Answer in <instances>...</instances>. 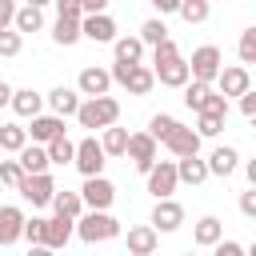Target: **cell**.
I'll list each match as a JSON object with an SVG mask.
<instances>
[{"label": "cell", "mask_w": 256, "mask_h": 256, "mask_svg": "<svg viewBox=\"0 0 256 256\" xmlns=\"http://www.w3.org/2000/svg\"><path fill=\"white\" fill-rule=\"evenodd\" d=\"M124 156L132 160L136 172L148 176V168L156 164V140H152L148 132H128V148H124Z\"/></svg>", "instance_id": "cell-8"}, {"label": "cell", "mask_w": 256, "mask_h": 256, "mask_svg": "<svg viewBox=\"0 0 256 256\" xmlns=\"http://www.w3.org/2000/svg\"><path fill=\"white\" fill-rule=\"evenodd\" d=\"M28 256H56V252L44 248V244H28Z\"/></svg>", "instance_id": "cell-50"}, {"label": "cell", "mask_w": 256, "mask_h": 256, "mask_svg": "<svg viewBox=\"0 0 256 256\" xmlns=\"http://www.w3.org/2000/svg\"><path fill=\"white\" fill-rule=\"evenodd\" d=\"M80 8H84V16H100V12H108V0H80Z\"/></svg>", "instance_id": "cell-48"}, {"label": "cell", "mask_w": 256, "mask_h": 256, "mask_svg": "<svg viewBox=\"0 0 256 256\" xmlns=\"http://www.w3.org/2000/svg\"><path fill=\"white\" fill-rule=\"evenodd\" d=\"M204 164H208V176H220V180H224V176H232V172L240 168V152H236L232 144H220V148H212V156H208Z\"/></svg>", "instance_id": "cell-16"}, {"label": "cell", "mask_w": 256, "mask_h": 256, "mask_svg": "<svg viewBox=\"0 0 256 256\" xmlns=\"http://www.w3.org/2000/svg\"><path fill=\"white\" fill-rule=\"evenodd\" d=\"M28 4H32V8H44V4H52V0H28Z\"/></svg>", "instance_id": "cell-52"}, {"label": "cell", "mask_w": 256, "mask_h": 256, "mask_svg": "<svg viewBox=\"0 0 256 256\" xmlns=\"http://www.w3.org/2000/svg\"><path fill=\"white\" fill-rule=\"evenodd\" d=\"M80 200H84V208H88V212H108V208H112V200H116V184H112V180H104V176H88V180H84V188H80Z\"/></svg>", "instance_id": "cell-6"}, {"label": "cell", "mask_w": 256, "mask_h": 256, "mask_svg": "<svg viewBox=\"0 0 256 256\" xmlns=\"http://www.w3.org/2000/svg\"><path fill=\"white\" fill-rule=\"evenodd\" d=\"M184 256H196V252H184Z\"/></svg>", "instance_id": "cell-53"}, {"label": "cell", "mask_w": 256, "mask_h": 256, "mask_svg": "<svg viewBox=\"0 0 256 256\" xmlns=\"http://www.w3.org/2000/svg\"><path fill=\"white\" fill-rule=\"evenodd\" d=\"M20 240H28V244H44V216H24V232H20Z\"/></svg>", "instance_id": "cell-39"}, {"label": "cell", "mask_w": 256, "mask_h": 256, "mask_svg": "<svg viewBox=\"0 0 256 256\" xmlns=\"http://www.w3.org/2000/svg\"><path fill=\"white\" fill-rule=\"evenodd\" d=\"M76 236V220H60V216H52V220H44V248H52V252H60L68 240Z\"/></svg>", "instance_id": "cell-20"}, {"label": "cell", "mask_w": 256, "mask_h": 256, "mask_svg": "<svg viewBox=\"0 0 256 256\" xmlns=\"http://www.w3.org/2000/svg\"><path fill=\"white\" fill-rule=\"evenodd\" d=\"M12 16H16V0H0V32L12 28Z\"/></svg>", "instance_id": "cell-46"}, {"label": "cell", "mask_w": 256, "mask_h": 256, "mask_svg": "<svg viewBox=\"0 0 256 256\" xmlns=\"http://www.w3.org/2000/svg\"><path fill=\"white\" fill-rule=\"evenodd\" d=\"M200 140H216L224 132V116H212V112H196V128H192Z\"/></svg>", "instance_id": "cell-34"}, {"label": "cell", "mask_w": 256, "mask_h": 256, "mask_svg": "<svg viewBox=\"0 0 256 256\" xmlns=\"http://www.w3.org/2000/svg\"><path fill=\"white\" fill-rule=\"evenodd\" d=\"M176 124H180L176 116H168V112H156V116L148 120V136H152L156 144H164V140H168V132H172Z\"/></svg>", "instance_id": "cell-37"}, {"label": "cell", "mask_w": 256, "mask_h": 256, "mask_svg": "<svg viewBox=\"0 0 256 256\" xmlns=\"http://www.w3.org/2000/svg\"><path fill=\"white\" fill-rule=\"evenodd\" d=\"M108 88H112L108 68H100V64L80 68V76H76V92H80L84 100H92V96H108Z\"/></svg>", "instance_id": "cell-10"}, {"label": "cell", "mask_w": 256, "mask_h": 256, "mask_svg": "<svg viewBox=\"0 0 256 256\" xmlns=\"http://www.w3.org/2000/svg\"><path fill=\"white\" fill-rule=\"evenodd\" d=\"M100 148H104V156H124V148H128V128H104V136H100Z\"/></svg>", "instance_id": "cell-29"}, {"label": "cell", "mask_w": 256, "mask_h": 256, "mask_svg": "<svg viewBox=\"0 0 256 256\" xmlns=\"http://www.w3.org/2000/svg\"><path fill=\"white\" fill-rule=\"evenodd\" d=\"M152 80H160L164 88H184V84H188V60L176 56V60H168V64H156V68H152Z\"/></svg>", "instance_id": "cell-17"}, {"label": "cell", "mask_w": 256, "mask_h": 256, "mask_svg": "<svg viewBox=\"0 0 256 256\" xmlns=\"http://www.w3.org/2000/svg\"><path fill=\"white\" fill-rule=\"evenodd\" d=\"M112 52H116V64H140L144 44H140L136 36H116V40H112Z\"/></svg>", "instance_id": "cell-27"}, {"label": "cell", "mask_w": 256, "mask_h": 256, "mask_svg": "<svg viewBox=\"0 0 256 256\" xmlns=\"http://www.w3.org/2000/svg\"><path fill=\"white\" fill-rule=\"evenodd\" d=\"M28 144L24 124H0V152H20Z\"/></svg>", "instance_id": "cell-30"}, {"label": "cell", "mask_w": 256, "mask_h": 256, "mask_svg": "<svg viewBox=\"0 0 256 256\" xmlns=\"http://www.w3.org/2000/svg\"><path fill=\"white\" fill-rule=\"evenodd\" d=\"M16 164H20L24 176H40V172H48V152H44V144H24V148L16 152Z\"/></svg>", "instance_id": "cell-21"}, {"label": "cell", "mask_w": 256, "mask_h": 256, "mask_svg": "<svg viewBox=\"0 0 256 256\" xmlns=\"http://www.w3.org/2000/svg\"><path fill=\"white\" fill-rule=\"evenodd\" d=\"M76 236L84 240V244H100V240H116L120 236V220L112 216V212H80L76 216Z\"/></svg>", "instance_id": "cell-2"}, {"label": "cell", "mask_w": 256, "mask_h": 256, "mask_svg": "<svg viewBox=\"0 0 256 256\" xmlns=\"http://www.w3.org/2000/svg\"><path fill=\"white\" fill-rule=\"evenodd\" d=\"M24 232V212L16 204H4L0 208V244H16Z\"/></svg>", "instance_id": "cell-22"}, {"label": "cell", "mask_w": 256, "mask_h": 256, "mask_svg": "<svg viewBox=\"0 0 256 256\" xmlns=\"http://www.w3.org/2000/svg\"><path fill=\"white\" fill-rule=\"evenodd\" d=\"M208 96H212V84H196V80H188V84H184V104H188L192 112H204Z\"/></svg>", "instance_id": "cell-36"}, {"label": "cell", "mask_w": 256, "mask_h": 256, "mask_svg": "<svg viewBox=\"0 0 256 256\" xmlns=\"http://www.w3.org/2000/svg\"><path fill=\"white\" fill-rule=\"evenodd\" d=\"M72 164H76V168H80V176L88 180V176H104L108 156H104V148H100V140H96V136H84V140L76 144V152H72Z\"/></svg>", "instance_id": "cell-4"}, {"label": "cell", "mask_w": 256, "mask_h": 256, "mask_svg": "<svg viewBox=\"0 0 256 256\" xmlns=\"http://www.w3.org/2000/svg\"><path fill=\"white\" fill-rule=\"evenodd\" d=\"M52 212H56L60 220H76V216L84 212V200H80V192H68V188L60 192V188H56V196H52Z\"/></svg>", "instance_id": "cell-25"}, {"label": "cell", "mask_w": 256, "mask_h": 256, "mask_svg": "<svg viewBox=\"0 0 256 256\" xmlns=\"http://www.w3.org/2000/svg\"><path fill=\"white\" fill-rule=\"evenodd\" d=\"M236 100H240V112H244V116L252 120V116H256V92L248 88V92H244V96H236Z\"/></svg>", "instance_id": "cell-47"}, {"label": "cell", "mask_w": 256, "mask_h": 256, "mask_svg": "<svg viewBox=\"0 0 256 256\" xmlns=\"http://www.w3.org/2000/svg\"><path fill=\"white\" fill-rule=\"evenodd\" d=\"M156 232H176L180 224H184V208L176 204V200H156V208H152V220H148Z\"/></svg>", "instance_id": "cell-15"}, {"label": "cell", "mask_w": 256, "mask_h": 256, "mask_svg": "<svg viewBox=\"0 0 256 256\" xmlns=\"http://www.w3.org/2000/svg\"><path fill=\"white\" fill-rule=\"evenodd\" d=\"M24 132L32 136V144H48V140L64 136V120H60V116H52V112H48V116L40 112V116H32V128H24Z\"/></svg>", "instance_id": "cell-19"}, {"label": "cell", "mask_w": 256, "mask_h": 256, "mask_svg": "<svg viewBox=\"0 0 256 256\" xmlns=\"http://www.w3.org/2000/svg\"><path fill=\"white\" fill-rule=\"evenodd\" d=\"M76 120H80V128H112L116 120H120V100L116 96H92V100H80V108H76Z\"/></svg>", "instance_id": "cell-1"}, {"label": "cell", "mask_w": 256, "mask_h": 256, "mask_svg": "<svg viewBox=\"0 0 256 256\" xmlns=\"http://www.w3.org/2000/svg\"><path fill=\"white\" fill-rule=\"evenodd\" d=\"M212 88H216L224 100H232V96H244V92L252 88V72H248L244 64H228V68H220V72H216Z\"/></svg>", "instance_id": "cell-5"}, {"label": "cell", "mask_w": 256, "mask_h": 256, "mask_svg": "<svg viewBox=\"0 0 256 256\" xmlns=\"http://www.w3.org/2000/svg\"><path fill=\"white\" fill-rule=\"evenodd\" d=\"M44 28V12L40 8H32V4H24V8H16V16H12V32H40Z\"/></svg>", "instance_id": "cell-26"}, {"label": "cell", "mask_w": 256, "mask_h": 256, "mask_svg": "<svg viewBox=\"0 0 256 256\" xmlns=\"http://www.w3.org/2000/svg\"><path fill=\"white\" fill-rule=\"evenodd\" d=\"M240 212L252 220L256 216V188H248V192H240Z\"/></svg>", "instance_id": "cell-45"}, {"label": "cell", "mask_w": 256, "mask_h": 256, "mask_svg": "<svg viewBox=\"0 0 256 256\" xmlns=\"http://www.w3.org/2000/svg\"><path fill=\"white\" fill-rule=\"evenodd\" d=\"M240 64H256V28H244L240 32Z\"/></svg>", "instance_id": "cell-38"}, {"label": "cell", "mask_w": 256, "mask_h": 256, "mask_svg": "<svg viewBox=\"0 0 256 256\" xmlns=\"http://www.w3.org/2000/svg\"><path fill=\"white\" fill-rule=\"evenodd\" d=\"M164 148L176 156V160H184V156H200V136L188 128V124H176L172 132H168V140H164Z\"/></svg>", "instance_id": "cell-13"}, {"label": "cell", "mask_w": 256, "mask_h": 256, "mask_svg": "<svg viewBox=\"0 0 256 256\" xmlns=\"http://www.w3.org/2000/svg\"><path fill=\"white\" fill-rule=\"evenodd\" d=\"M52 4H56V16H60V20H84L80 0H52Z\"/></svg>", "instance_id": "cell-43"}, {"label": "cell", "mask_w": 256, "mask_h": 256, "mask_svg": "<svg viewBox=\"0 0 256 256\" xmlns=\"http://www.w3.org/2000/svg\"><path fill=\"white\" fill-rule=\"evenodd\" d=\"M208 12H212L208 0H180V8H176V16H180L184 24H204Z\"/></svg>", "instance_id": "cell-31"}, {"label": "cell", "mask_w": 256, "mask_h": 256, "mask_svg": "<svg viewBox=\"0 0 256 256\" xmlns=\"http://www.w3.org/2000/svg\"><path fill=\"white\" fill-rule=\"evenodd\" d=\"M208 4H212V0H208Z\"/></svg>", "instance_id": "cell-54"}, {"label": "cell", "mask_w": 256, "mask_h": 256, "mask_svg": "<svg viewBox=\"0 0 256 256\" xmlns=\"http://www.w3.org/2000/svg\"><path fill=\"white\" fill-rule=\"evenodd\" d=\"M176 56H180V48H176V40L168 36V40H160V44L152 48V68H156V64H168V60H176Z\"/></svg>", "instance_id": "cell-40"}, {"label": "cell", "mask_w": 256, "mask_h": 256, "mask_svg": "<svg viewBox=\"0 0 256 256\" xmlns=\"http://www.w3.org/2000/svg\"><path fill=\"white\" fill-rule=\"evenodd\" d=\"M24 180V172H20V164L16 160H0V184H8V188H16Z\"/></svg>", "instance_id": "cell-42"}, {"label": "cell", "mask_w": 256, "mask_h": 256, "mask_svg": "<svg viewBox=\"0 0 256 256\" xmlns=\"http://www.w3.org/2000/svg\"><path fill=\"white\" fill-rule=\"evenodd\" d=\"M212 256H244V244H236V240H220V244H212Z\"/></svg>", "instance_id": "cell-44"}, {"label": "cell", "mask_w": 256, "mask_h": 256, "mask_svg": "<svg viewBox=\"0 0 256 256\" xmlns=\"http://www.w3.org/2000/svg\"><path fill=\"white\" fill-rule=\"evenodd\" d=\"M148 4H152V8L160 12V20H164L168 12H176V8H180V0H148Z\"/></svg>", "instance_id": "cell-49"}, {"label": "cell", "mask_w": 256, "mask_h": 256, "mask_svg": "<svg viewBox=\"0 0 256 256\" xmlns=\"http://www.w3.org/2000/svg\"><path fill=\"white\" fill-rule=\"evenodd\" d=\"M44 104L52 108V116H76V108H80V92L76 88H68V84H56L48 96H44Z\"/></svg>", "instance_id": "cell-14"}, {"label": "cell", "mask_w": 256, "mask_h": 256, "mask_svg": "<svg viewBox=\"0 0 256 256\" xmlns=\"http://www.w3.org/2000/svg\"><path fill=\"white\" fill-rule=\"evenodd\" d=\"M20 48H24V36L12 32V28H4L0 32V56H20Z\"/></svg>", "instance_id": "cell-41"}, {"label": "cell", "mask_w": 256, "mask_h": 256, "mask_svg": "<svg viewBox=\"0 0 256 256\" xmlns=\"http://www.w3.org/2000/svg\"><path fill=\"white\" fill-rule=\"evenodd\" d=\"M44 152H48V164H72L76 144H72L68 136H56V140H48V144H44Z\"/></svg>", "instance_id": "cell-35"}, {"label": "cell", "mask_w": 256, "mask_h": 256, "mask_svg": "<svg viewBox=\"0 0 256 256\" xmlns=\"http://www.w3.org/2000/svg\"><path fill=\"white\" fill-rule=\"evenodd\" d=\"M136 40H140L144 48H156L160 40H168V28H164V20H160V16L144 20V24H140V36H136Z\"/></svg>", "instance_id": "cell-33"}, {"label": "cell", "mask_w": 256, "mask_h": 256, "mask_svg": "<svg viewBox=\"0 0 256 256\" xmlns=\"http://www.w3.org/2000/svg\"><path fill=\"white\" fill-rule=\"evenodd\" d=\"M8 104H12V88L0 80V108H8Z\"/></svg>", "instance_id": "cell-51"}, {"label": "cell", "mask_w": 256, "mask_h": 256, "mask_svg": "<svg viewBox=\"0 0 256 256\" xmlns=\"http://www.w3.org/2000/svg\"><path fill=\"white\" fill-rule=\"evenodd\" d=\"M176 180L180 184H204L208 180V164L200 160V156H184V160H176Z\"/></svg>", "instance_id": "cell-24"}, {"label": "cell", "mask_w": 256, "mask_h": 256, "mask_svg": "<svg viewBox=\"0 0 256 256\" xmlns=\"http://www.w3.org/2000/svg\"><path fill=\"white\" fill-rule=\"evenodd\" d=\"M80 36L92 40V44H112V40H116V20H112L108 12L84 16V20H80Z\"/></svg>", "instance_id": "cell-12"}, {"label": "cell", "mask_w": 256, "mask_h": 256, "mask_svg": "<svg viewBox=\"0 0 256 256\" xmlns=\"http://www.w3.org/2000/svg\"><path fill=\"white\" fill-rule=\"evenodd\" d=\"M192 240H196L200 248L220 244V240H224V224H220V216H200V220H196V228H192Z\"/></svg>", "instance_id": "cell-23"}, {"label": "cell", "mask_w": 256, "mask_h": 256, "mask_svg": "<svg viewBox=\"0 0 256 256\" xmlns=\"http://www.w3.org/2000/svg\"><path fill=\"white\" fill-rule=\"evenodd\" d=\"M176 160H156L152 168H148V192H152V200H172V192H176Z\"/></svg>", "instance_id": "cell-7"}, {"label": "cell", "mask_w": 256, "mask_h": 256, "mask_svg": "<svg viewBox=\"0 0 256 256\" xmlns=\"http://www.w3.org/2000/svg\"><path fill=\"white\" fill-rule=\"evenodd\" d=\"M52 40H56L60 48H72V44L80 40V20H60V16H56V24H52Z\"/></svg>", "instance_id": "cell-32"}, {"label": "cell", "mask_w": 256, "mask_h": 256, "mask_svg": "<svg viewBox=\"0 0 256 256\" xmlns=\"http://www.w3.org/2000/svg\"><path fill=\"white\" fill-rule=\"evenodd\" d=\"M20 120H32V116H40V108H44V96L36 92V88H12V104H8Z\"/></svg>", "instance_id": "cell-18"}, {"label": "cell", "mask_w": 256, "mask_h": 256, "mask_svg": "<svg viewBox=\"0 0 256 256\" xmlns=\"http://www.w3.org/2000/svg\"><path fill=\"white\" fill-rule=\"evenodd\" d=\"M124 88H128L132 96H148V92L156 88V80H152V68H148V64H136V68L124 76Z\"/></svg>", "instance_id": "cell-28"}, {"label": "cell", "mask_w": 256, "mask_h": 256, "mask_svg": "<svg viewBox=\"0 0 256 256\" xmlns=\"http://www.w3.org/2000/svg\"><path fill=\"white\" fill-rule=\"evenodd\" d=\"M16 192H20L32 208H44V204H52V196H56V180H52L48 172H40V176H24V180L16 184Z\"/></svg>", "instance_id": "cell-9"}, {"label": "cell", "mask_w": 256, "mask_h": 256, "mask_svg": "<svg viewBox=\"0 0 256 256\" xmlns=\"http://www.w3.org/2000/svg\"><path fill=\"white\" fill-rule=\"evenodd\" d=\"M156 244H160V232H156L152 224H136V228H128V236H124L128 256H156Z\"/></svg>", "instance_id": "cell-11"}, {"label": "cell", "mask_w": 256, "mask_h": 256, "mask_svg": "<svg viewBox=\"0 0 256 256\" xmlns=\"http://www.w3.org/2000/svg\"><path fill=\"white\" fill-rule=\"evenodd\" d=\"M220 68H224L220 48H216V44H200V48L192 52V60H188V80H196V84H212Z\"/></svg>", "instance_id": "cell-3"}]
</instances>
